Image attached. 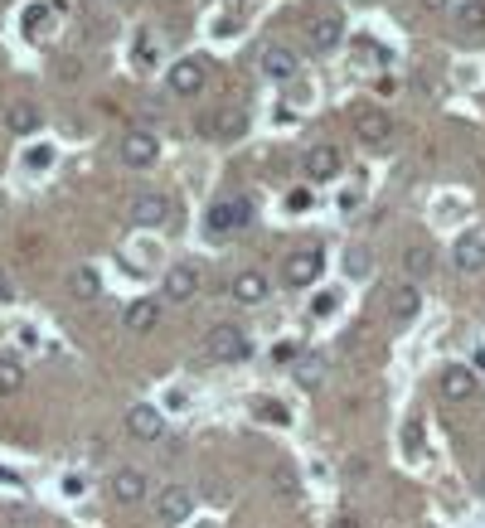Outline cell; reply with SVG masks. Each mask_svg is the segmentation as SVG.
I'll list each match as a JSON object with an SVG mask.
<instances>
[{
  "instance_id": "1",
  "label": "cell",
  "mask_w": 485,
  "mask_h": 528,
  "mask_svg": "<svg viewBox=\"0 0 485 528\" xmlns=\"http://www.w3.org/2000/svg\"><path fill=\"white\" fill-rule=\"evenodd\" d=\"M204 359L209 364H238V359H247V334L238 325H214L204 334Z\"/></svg>"
},
{
  "instance_id": "2",
  "label": "cell",
  "mask_w": 485,
  "mask_h": 528,
  "mask_svg": "<svg viewBox=\"0 0 485 528\" xmlns=\"http://www.w3.org/2000/svg\"><path fill=\"white\" fill-rule=\"evenodd\" d=\"M253 223V203L247 199H219L214 209L204 213V228L209 233H238V228Z\"/></svg>"
},
{
  "instance_id": "3",
  "label": "cell",
  "mask_w": 485,
  "mask_h": 528,
  "mask_svg": "<svg viewBox=\"0 0 485 528\" xmlns=\"http://www.w3.org/2000/svg\"><path fill=\"white\" fill-rule=\"evenodd\" d=\"M321 247H301V252H291L287 257V267H281V281L287 286H311L316 277H321Z\"/></svg>"
},
{
  "instance_id": "4",
  "label": "cell",
  "mask_w": 485,
  "mask_h": 528,
  "mask_svg": "<svg viewBox=\"0 0 485 528\" xmlns=\"http://www.w3.org/2000/svg\"><path fill=\"white\" fill-rule=\"evenodd\" d=\"M354 131H359V141H369V146H384V141L394 136V122H388L384 107H354Z\"/></svg>"
},
{
  "instance_id": "5",
  "label": "cell",
  "mask_w": 485,
  "mask_h": 528,
  "mask_svg": "<svg viewBox=\"0 0 485 528\" xmlns=\"http://www.w3.org/2000/svg\"><path fill=\"white\" fill-rule=\"evenodd\" d=\"M437 393H442L446 402H466L476 398V374H471L466 364H446L442 378H437Z\"/></svg>"
},
{
  "instance_id": "6",
  "label": "cell",
  "mask_w": 485,
  "mask_h": 528,
  "mask_svg": "<svg viewBox=\"0 0 485 528\" xmlns=\"http://www.w3.org/2000/svg\"><path fill=\"white\" fill-rule=\"evenodd\" d=\"M189 509H195V495H189L185 485H165L156 495V519L160 524H185Z\"/></svg>"
},
{
  "instance_id": "7",
  "label": "cell",
  "mask_w": 485,
  "mask_h": 528,
  "mask_svg": "<svg viewBox=\"0 0 485 528\" xmlns=\"http://www.w3.org/2000/svg\"><path fill=\"white\" fill-rule=\"evenodd\" d=\"M126 431H132L136 441H160V431H165V417H160V407H151V402H136V407H126Z\"/></svg>"
},
{
  "instance_id": "8",
  "label": "cell",
  "mask_w": 485,
  "mask_h": 528,
  "mask_svg": "<svg viewBox=\"0 0 485 528\" xmlns=\"http://www.w3.org/2000/svg\"><path fill=\"white\" fill-rule=\"evenodd\" d=\"M156 155H160V146H156V136H151V131H126V136H122V160L132 165V170L156 165Z\"/></svg>"
},
{
  "instance_id": "9",
  "label": "cell",
  "mask_w": 485,
  "mask_h": 528,
  "mask_svg": "<svg viewBox=\"0 0 485 528\" xmlns=\"http://www.w3.org/2000/svg\"><path fill=\"white\" fill-rule=\"evenodd\" d=\"M301 165H306V179H335L345 155H340V146H311Z\"/></svg>"
},
{
  "instance_id": "10",
  "label": "cell",
  "mask_w": 485,
  "mask_h": 528,
  "mask_svg": "<svg viewBox=\"0 0 485 528\" xmlns=\"http://www.w3.org/2000/svg\"><path fill=\"white\" fill-rule=\"evenodd\" d=\"M452 262H456V272H481L485 267V228L461 233V243L452 247Z\"/></svg>"
},
{
  "instance_id": "11",
  "label": "cell",
  "mask_w": 485,
  "mask_h": 528,
  "mask_svg": "<svg viewBox=\"0 0 485 528\" xmlns=\"http://www.w3.org/2000/svg\"><path fill=\"white\" fill-rule=\"evenodd\" d=\"M170 219V199L165 195H136L132 199V223L136 228H160Z\"/></svg>"
},
{
  "instance_id": "12",
  "label": "cell",
  "mask_w": 485,
  "mask_h": 528,
  "mask_svg": "<svg viewBox=\"0 0 485 528\" xmlns=\"http://www.w3.org/2000/svg\"><path fill=\"white\" fill-rule=\"evenodd\" d=\"M243 126H247V117H243V112H233V107H223V112H209L204 122H199V131H204V136H214V141H233V136H243Z\"/></svg>"
},
{
  "instance_id": "13",
  "label": "cell",
  "mask_w": 485,
  "mask_h": 528,
  "mask_svg": "<svg viewBox=\"0 0 485 528\" xmlns=\"http://www.w3.org/2000/svg\"><path fill=\"white\" fill-rule=\"evenodd\" d=\"M199 88H204V64H199V58H180V64L170 68V92L175 98H195Z\"/></svg>"
},
{
  "instance_id": "14",
  "label": "cell",
  "mask_w": 485,
  "mask_h": 528,
  "mask_svg": "<svg viewBox=\"0 0 485 528\" xmlns=\"http://www.w3.org/2000/svg\"><path fill=\"white\" fill-rule=\"evenodd\" d=\"M112 499L117 504H141L146 499V475H141L136 465H122V471L112 475Z\"/></svg>"
},
{
  "instance_id": "15",
  "label": "cell",
  "mask_w": 485,
  "mask_h": 528,
  "mask_svg": "<svg viewBox=\"0 0 485 528\" xmlns=\"http://www.w3.org/2000/svg\"><path fill=\"white\" fill-rule=\"evenodd\" d=\"M195 291H199V272L195 267H170L165 272V301L185 306V301H195Z\"/></svg>"
},
{
  "instance_id": "16",
  "label": "cell",
  "mask_w": 485,
  "mask_h": 528,
  "mask_svg": "<svg viewBox=\"0 0 485 528\" xmlns=\"http://www.w3.org/2000/svg\"><path fill=\"white\" fill-rule=\"evenodd\" d=\"M122 325L132 330V334H151V330L160 325V306H156V301H146V296H141V301H132V306L122 310Z\"/></svg>"
},
{
  "instance_id": "17",
  "label": "cell",
  "mask_w": 485,
  "mask_h": 528,
  "mask_svg": "<svg viewBox=\"0 0 485 528\" xmlns=\"http://www.w3.org/2000/svg\"><path fill=\"white\" fill-rule=\"evenodd\" d=\"M233 301H243V306H263L267 301V277L263 272H238V277H233Z\"/></svg>"
},
{
  "instance_id": "18",
  "label": "cell",
  "mask_w": 485,
  "mask_h": 528,
  "mask_svg": "<svg viewBox=\"0 0 485 528\" xmlns=\"http://www.w3.org/2000/svg\"><path fill=\"white\" fill-rule=\"evenodd\" d=\"M263 74H267V78H277V82L297 78V54L281 49V44H267V49H263Z\"/></svg>"
},
{
  "instance_id": "19",
  "label": "cell",
  "mask_w": 485,
  "mask_h": 528,
  "mask_svg": "<svg viewBox=\"0 0 485 528\" xmlns=\"http://www.w3.org/2000/svg\"><path fill=\"white\" fill-rule=\"evenodd\" d=\"M5 131L10 136H30V131H39V107L34 102H10L5 107Z\"/></svg>"
},
{
  "instance_id": "20",
  "label": "cell",
  "mask_w": 485,
  "mask_h": 528,
  "mask_svg": "<svg viewBox=\"0 0 485 528\" xmlns=\"http://www.w3.org/2000/svg\"><path fill=\"white\" fill-rule=\"evenodd\" d=\"M418 306H422V296H418V286L403 281L394 296H388V310H394V320H412L418 316Z\"/></svg>"
},
{
  "instance_id": "21",
  "label": "cell",
  "mask_w": 485,
  "mask_h": 528,
  "mask_svg": "<svg viewBox=\"0 0 485 528\" xmlns=\"http://www.w3.org/2000/svg\"><path fill=\"white\" fill-rule=\"evenodd\" d=\"M20 388H25V364L15 354H0V398H10Z\"/></svg>"
},
{
  "instance_id": "22",
  "label": "cell",
  "mask_w": 485,
  "mask_h": 528,
  "mask_svg": "<svg viewBox=\"0 0 485 528\" xmlns=\"http://www.w3.org/2000/svg\"><path fill=\"white\" fill-rule=\"evenodd\" d=\"M253 417H257V422H267V427H287L291 422V407L277 402V398H257L253 402Z\"/></svg>"
},
{
  "instance_id": "23",
  "label": "cell",
  "mask_w": 485,
  "mask_h": 528,
  "mask_svg": "<svg viewBox=\"0 0 485 528\" xmlns=\"http://www.w3.org/2000/svg\"><path fill=\"white\" fill-rule=\"evenodd\" d=\"M311 44H316V49H335V44H340V20L335 15L316 20V25H311Z\"/></svg>"
},
{
  "instance_id": "24",
  "label": "cell",
  "mask_w": 485,
  "mask_h": 528,
  "mask_svg": "<svg viewBox=\"0 0 485 528\" xmlns=\"http://www.w3.org/2000/svg\"><path fill=\"white\" fill-rule=\"evenodd\" d=\"M68 286H74L78 301H92V296L102 291V281H98V272H92V267H78L74 277H68Z\"/></svg>"
},
{
  "instance_id": "25",
  "label": "cell",
  "mask_w": 485,
  "mask_h": 528,
  "mask_svg": "<svg viewBox=\"0 0 485 528\" xmlns=\"http://www.w3.org/2000/svg\"><path fill=\"white\" fill-rule=\"evenodd\" d=\"M335 306H340V296H335V291H321V296H311V316H316V320L335 316Z\"/></svg>"
},
{
  "instance_id": "26",
  "label": "cell",
  "mask_w": 485,
  "mask_h": 528,
  "mask_svg": "<svg viewBox=\"0 0 485 528\" xmlns=\"http://www.w3.org/2000/svg\"><path fill=\"white\" fill-rule=\"evenodd\" d=\"M408 272H412V277H428V272H432V252L428 247H412L408 252Z\"/></svg>"
},
{
  "instance_id": "27",
  "label": "cell",
  "mask_w": 485,
  "mask_h": 528,
  "mask_svg": "<svg viewBox=\"0 0 485 528\" xmlns=\"http://www.w3.org/2000/svg\"><path fill=\"white\" fill-rule=\"evenodd\" d=\"M403 441H408V455L418 461V455H422V422H418V417H408V427H403Z\"/></svg>"
},
{
  "instance_id": "28",
  "label": "cell",
  "mask_w": 485,
  "mask_h": 528,
  "mask_svg": "<svg viewBox=\"0 0 485 528\" xmlns=\"http://www.w3.org/2000/svg\"><path fill=\"white\" fill-rule=\"evenodd\" d=\"M297 378L306 383V388H316V383H321V378H325V368H321V364H316V359H301V364H297Z\"/></svg>"
},
{
  "instance_id": "29",
  "label": "cell",
  "mask_w": 485,
  "mask_h": 528,
  "mask_svg": "<svg viewBox=\"0 0 485 528\" xmlns=\"http://www.w3.org/2000/svg\"><path fill=\"white\" fill-rule=\"evenodd\" d=\"M25 165H30V170H49V165H54V146H34L25 155Z\"/></svg>"
},
{
  "instance_id": "30",
  "label": "cell",
  "mask_w": 485,
  "mask_h": 528,
  "mask_svg": "<svg viewBox=\"0 0 485 528\" xmlns=\"http://www.w3.org/2000/svg\"><path fill=\"white\" fill-rule=\"evenodd\" d=\"M345 272H350V277H364V272H369V252H350V257H345Z\"/></svg>"
},
{
  "instance_id": "31",
  "label": "cell",
  "mask_w": 485,
  "mask_h": 528,
  "mask_svg": "<svg viewBox=\"0 0 485 528\" xmlns=\"http://www.w3.org/2000/svg\"><path fill=\"white\" fill-rule=\"evenodd\" d=\"M461 20H466L471 30H481V25H485V0H471V5L461 10Z\"/></svg>"
},
{
  "instance_id": "32",
  "label": "cell",
  "mask_w": 485,
  "mask_h": 528,
  "mask_svg": "<svg viewBox=\"0 0 485 528\" xmlns=\"http://www.w3.org/2000/svg\"><path fill=\"white\" fill-rule=\"evenodd\" d=\"M25 20H30V25H25V34H30V39H39V30H44V20H49V10H44V5H34Z\"/></svg>"
},
{
  "instance_id": "33",
  "label": "cell",
  "mask_w": 485,
  "mask_h": 528,
  "mask_svg": "<svg viewBox=\"0 0 485 528\" xmlns=\"http://www.w3.org/2000/svg\"><path fill=\"white\" fill-rule=\"evenodd\" d=\"M297 359H301L297 344H272V364H297Z\"/></svg>"
},
{
  "instance_id": "34",
  "label": "cell",
  "mask_w": 485,
  "mask_h": 528,
  "mask_svg": "<svg viewBox=\"0 0 485 528\" xmlns=\"http://www.w3.org/2000/svg\"><path fill=\"white\" fill-rule=\"evenodd\" d=\"M136 64H141V68L156 64V58H151V39H146V34H141V44H136Z\"/></svg>"
},
{
  "instance_id": "35",
  "label": "cell",
  "mask_w": 485,
  "mask_h": 528,
  "mask_svg": "<svg viewBox=\"0 0 485 528\" xmlns=\"http://www.w3.org/2000/svg\"><path fill=\"white\" fill-rule=\"evenodd\" d=\"M287 203H291V209H306V203H311V195H306V189H291Z\"/></svg>"
},
{
  "instance_id": "36",
  "label": "cell",
  "mask_w": 485,
  "mask_h": 528,
  "mask_svg": "<svg viewBox=\"0 0 485 528\" xmlns=\"http://www.w3.org/2000/svg\"><path fill=\"white\" fill-rule=\"evenodd\" d=\"M64 495H82V475H68L64 480Z\"/></svg>"
},
{
  "instance_id": "37",
  "label": "cell",
  "mask_w": 485,
  "mask_h": 528,
  "mask_svg": "<svg viewBox=\"0 0 485 528\" xmlns=\"http://www.w3.org/2000/svg\"><path fill=\"white\" fill-rule=\"evenodd\" d=\"M10 301V281H5V272H0V306Z\"/></svg>"
},
{
  "instance_id": "38",
  "label": "cell",
  "mask_w": 485,
  "mask_h": 528,
  "mask_svg": "<svg viewBox=\"0 0 485 528\" xmlns=\"http://www.w3.org/2000/svg\"><path fill=\"white\" fill-rule=\"evenodd\" d=\"M0 485H20V475L15 471H0Z\"/></svg>"
},
{
  "instance_id": "39",
  "label": "cell",
  "mask_w": 485,
  "mask_h": 528,
  "mask_svg": "<svg viewBox=\"0 0 485 528\" xmlns=\"http://www.w3.org/2000/svg\"><path fill=\"white\" fill-rule=\"evenodd\" d=\"M422 10H446V0H418Z\"/></svg>"
},
{
  "instance_id": "40",
  "label": "cell",
  "mask_w": 485,
  "mask_h": 528,
  "mask_svg": "<svg viewBox=\"0 0 485 528\" xmlns=\"http://www.w3.org/2000/svg\"><path fill=\"white\" fill-rule=\"evenodd\" d=\"M325 528H359L354 519H335V524H325Z\"/></svg>"
}]
</instances>
